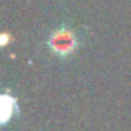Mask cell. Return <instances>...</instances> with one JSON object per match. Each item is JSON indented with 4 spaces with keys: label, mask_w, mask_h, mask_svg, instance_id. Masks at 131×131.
Instances as JSON below:
<instances>
[{
    "label": "cell",
    "mask_w": 131,
    "mask_h": 131,
    "mask_svg": "<svg viewBox=\"0 0 131 131\" xmlns=\"http://www.w3.org/2000/svg\"><path fill=\"white\" fill-rule=\"evenodd\" d=\"M48 46L49 49L59 56V57H68L71 56L77 46H79V40L76 32L68 28V26H60L56 31H52V34L48 39Z\"/></svg>",
    "instance_id": "1"
}]
</instances>
